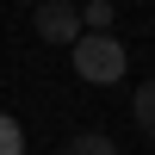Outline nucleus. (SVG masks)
I'll return each mask as SVG.
<instances>
[{
    "label": "nucleus",
    "mask_w": 155,
    "mask_h": 155,
    "mask_svg": "<svg viewBox=\"0 0 155 155\" xmlns=\"http://www.w3.org/2000/svg\"><path fill=\"white\" fill-rule=\"evenodd\" d=\"M68 50H74V74H81L87 87H112V81H124V62H130V56H124V44H118L112 31H81Z\"/></svg>",
    "instance_id": "1"
},
{
    "label": "nucleus",
    "mask_w": 155,
    "mask_h": 155,
    "mask_svg": "<svg viewBox=\"0 0 155 155\" xmlns=\"http://www.w3.org/2000/svg\"><path fill=\"white\" fill-rule=\"evenodd\" d=\"M37 37L56 44V50H68L81 37V6L74 0H37Z\"/></svg>",
    "instance_id": "2"
},
{
    "label": "nucleus",
    "mask_w": 155,
    "mask_h": 155,
    "mask_svg": "<svg viewBox=\"0 0 155 155\" xmlns=\"http://www.w3.org/2000/svg\"><path fill=\"white\" fill-rule=\"evenodd\" d=\"M130 118H137V130H149V137H155V81H137V99H130Z\"/></svg>",
    "instance_id": "3"
},
{
    "label": "nucleus",
    "mask_w": 155,
    "mask_h": 155,
    "mask_svg": "<svg viewBox=\"0 0 155 155\" xmlns=\"http://www.w3.org/2000/svg\"><path fill=\"white\" fill-rule=\"evenodd\" d=\"M62 155H118V143H112V137H99V130H81V137H68V143H62Z\"/></svg>",
    "instance_id": "4"
},
{
    "label": "nucleus",
    "mask_w": 155,
    "mask_h": 155,
    "mask_svg": "<svg viewBox=\"0 0 155 155\" xmlns=\"http://www.w3.org/2000/svg\"><path fill=\"white\" fill-rule=\"evenodd\" d=\"M112 12H118L112 0H87V6H81V31H106V25H112Z\"/></svg>",
    "instance_id": "5"
},
{
    "label": "nucleus",
    "mask_w": 155,
    "mask_h": 155,
    "mask_svg": "<svg viewBox=\"0 0 155 155\" xmlns=\"http://www.w3.org/2000/svg\"><path fill=\"white\" fill-rule=\"evenodd\" d=\"M0 155H25V130L6 118V112H0Z\"/></svg>",
    "instance_id": "6"
},
{
    "label": "nucleus",
    "mask_w": 155,
    "mask_h": 155,
    "mask_svg": "<svg viewBox=\"0 0 155 155\" xmlns=\"http://www.w3.org/2000/svg\"><path fill=\"white\" fill-rule=\"evenodd\" d=\"M19 6H37V0H19Z\"/></svg>",
    "instance_id": "7"
}]
</instances>
